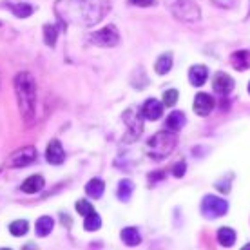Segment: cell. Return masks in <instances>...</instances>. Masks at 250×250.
<instances>
[{
  "instance_id": "cell-19",
  "label": "cell",
  "mask_w": 250,
  "mask_h": 250,
  "mask_svg": "<svg viewBox=\"0 0 250 250\" xmlns=\"http://www.w3.org/2000/svg\"><path fill=\"white\" fill-rule=\"evenodd\" d=\"M37 234L40 236V238H45V236H49L51 230L55 229V221H53V218H49V216H42V218L37 219Z\"/></svg>"
},
{
  "instance_id": "cell-16",
  "label": "cell",
  "mask_w": 250,
  "mask_h": 250,
  "mask_svg": "<svg viewBox=\"0 0 250 250\" xmlns=\"http://www.w3.org/2000/svg\"><path fill=\"white\" fill-rule=\"evenodd\" d=\"M230 63L234 69L238 71H247L250 67V51H236L232 53Z\"/></svg>"
},
{
  "instance_id": "cell-6",
  "label": "cell",
  "mask_w": 250,
  "mask_h": 250,
  "mask_svg": "<svg viewBox=\"0 0 250 250\" xmlns=\"http://www.w3.org/2000/svg\"><path fill=\"white\" fill-rule=\"evenodd\" d=\"M91 42L98 47H114L120 44V31L116 25H105L100 31L91 35Z\"/></svg>"
},
{
  "instance_id": "cell-1",
  "label": "cell",
  "mask_w": 250,
  "mask_h": 250,
  "mask_svg": "<svg viewBox=\"0 0 250 250\" xmlns=\"http://www.w3.org/2000/svg\"><path fill=\"white\" fill-rule=\"evenodd\" d=\"M15 93L19 98V109L22 120L25 124H31L35 118V107H37V83L31 73H19L15 76Z\"/></svg>"
},
{
  "instance_id": "cell-30",
  "label": "cell",
  "mask_w": 250,
  "mask_h": 250,
  "mask_svg": "<svg viewBox=\"0 0 250 250\" xmlns=\"http://www.w3.org/2000/svg\"><path fill=\"white\" fill-rule=\"evenodd\" d=\"M216 6L225 7V9H232V7L238 6V0H212Z\"/></svg>"
},
{
  "instance_id": "cell-27",
  "label": "cell",
  "mask_w": 250,
  "mask_h": 250,
  "mask_svg": "<svg viewBox=\"0 0 250 250\" xmlns=\"http://www.w3.org/2000/svg\"><path fill=\"white\" fill-rule=\"evenodd\" d=\"M178 96H180L178 89H167V91L163 93V105H167V107L176 105V104H178Z\"/></svg>"
},
{
  "instance_id": "cell-20",
  "label": "cell",
  "mask_w": 250,
  "mask_h": 250,
  "mask_svg": "<svg viewBox=\"0 0 250 250\" xmlns=\"http://www.w3.org/2000/svg\"><path fill=\"white\" fill-rule=\"evenodd\" d=\"M172 55L170 53H163L162 57H158L156 63H154V69H156L158 75H167L170 69H172Z\"/></svg>"
},
{
  "instance_id": "cell-25",
  "label": "cell",
  "mask_w": 250,
  "mask_h": 250,
  "mask_svg": "<svg viewBox=\"0 0 250 250\" xmlns=\"http://www.w3.org/2000/svg\"><path fill=\"white\" fill-rule=\"evenodd\" d=\"M102 227V218L96 212H91L89 216H85V221H83V229L87 232H96Z\"/></svg>"
},
{
  "instance_id": "cell-28",
  "label": "cell",
  "mask_w": 250,
  "mask_h": 250,
  "mask_svg": "<svg viewBox=\"0 0 250 250\" xmlns=\"http://www.w3.org/2000/svg\"><path fill=\"white\" fill-rule=\"evenodd\" d=\"M76 212L82 214V216L85 218V216H89V214H91V212H94V208H93V205H91L89 201L80 200V201H78V203H76Z\"/></svg>"
},
{
  "instance_id": "cell-29",
  "label": "cell",
  "mask_w": 250,
  "mask_h": 250,
  "mask_svg": "<svg viewBox=\"0 0 250 250\" xmlns=\"http://www.w3.org/2000/svg\"><path fill=\"white\" fill-rule=\"evenodd\" d=\"M172 176H176V178H182L183 174H185V170H187V163L185 162H178L176 165H172Z\"/></svg>"
},
{
  "instance_id": "cell-23",
  "label": "cell",
  "mask_w": 250,
  "mask_h": 250,
  "mask_svg": "<svg viewBox=\"0 0 250 250\" xmlns=\"http://www.w3.org/2000/svg\"><path fill=\"white\" fill-rule=\"evenodd\" d=\"M7 7H9L13 15L19 17V19H27V17H31L33 11H35L33 6L25 4V2H22V4H7Z\"/></svg>"
},
{
  "instance_id": "cell-10",
  "label": "cell",
  "mask_w": 250,
  "mask_h": 250,
  "mask_svg": "<svg viewBox=\"0 0 250 250\" xmlns=\"http://www.w3.org/2000/svg\"><path fill=\"white\" fill-rule=\"evenodd\" d=\"M45 158L51 165H62L63 160H65V150L62 147V142H58V140L49 142L47 150H45Z\"/></svg>"
},
{
  "instance_id": "cell-21",
  "label": "cell",
  "mask_w": 250,
  "mask_h": 250,
  "mask_svg": "<svg viewBox=\"0 0 250 250\" xmlns=\"http://www.w3.org/2000/svg\"><path fill=\"white\" fill-rule=\"evenodd\" d=\"M218 241L221 247H232L236 243V232L230 227H221L218 230Z\"/></svg>"
},
{
  "instance_id": "cell-7",
  "label": "cell",
  "mask_w": 250,
  "mask_h": 250,
  "mask_svg": "<svg viewBox=\"0 0 250 250\" xmlns=\"http://www.w3.org/2000/svg\"><path fill=\"white\" fill-rule=\"evenodd\" d=\"M144 116H136V113L132 109H127L124 113L125 124L129 125V132L125 136V144H132L140 134H142V129H144V122H142Z\"/></svg>"
},
{
  "instance_id": "cell-26",
  "label": "cell",
  "mask_w": 250,
  "mask_h": 250,
  "mask_svg": "<svg viewBox=\"0 0 250 250\" xmlns=\"http://www.w3.org/2000/svg\"><path fill=\"white\" fill-rule=\"evenodd\" d=\"M57 38H58V31L55 25L51 24H45L44 25V40L45 44L49 45V47H55L57 45Z\"/></svg>"
},
{
  "instance_id": "cell-13",
  "label": "cell",
  "mask_w": 250,
  "mask_h": 250,
  "mask_svg": "<svg viewBox=\"0 0 250 250\" xmlns=\"http://www.w3.org/2000/svg\"><path fill=\"white\" fill-rule=\"evenodd\" d=\"M208 78V69L205 65H192L188 71V80L194 87H201Z\"/></svg>"
},
{
  "instance_id": "cell-3",
  "label": "cell",
  "mask_w": 250,
  "mask_h": 250,
  "mask_svg": "<svg viewBox=\"0 0 250 250\" xmlns=\"http://www.w3.org/2000/svg\"><path fill=\"white\" fill-rule=\"evenodd\" d=\"M165 6L174 19L182 22H198L201 19V11L194 0H165Z\"/></svg>"
},
{
  "instance_id": "cell-31",
  "label": "cell",
  "mask_w": 250,
  "mask_h": 250,
  "mask_svg": "<svg viewBox=\"0 0 250 250\" xmlns=\"http://www.w3.org/2000/svg\"><path fill=\"white\" fill-rule=\"evenodd\" d=\"M131 2L134 6H140V7H149L156 4V0H131Z\"/></svg>"
},
{
  "instance_id": "cell-2",
  "label": "cell",
  "mask_w": 250,
  "mask_h": 250,
  "mask_svg": "<svg viewBox=\"0 0 250 250\" xmlns=\"http://www.w3.org/2000/svg\"><path fill=\"white\" fill-rule=\"evenodd\" d=\"M176 144H178L176 134L167 129V131L156 132L154 136H150L145 145V150L152 160H165L176 149Z\"/></svg>"
},
{
  "instance_id": "cell-4",
  "label": "cell",
  "mask_w": 250,
  "mask_h": 250,
  "mask_svg": "<svg viewBox=\"0 0 250 250\" xmlns=\"http://www.w3.org/2000/svg\"><path fill=\"white\" fill-rule=\"evenodd\" d=\"M76 4L80 6V22L87 25L98 24L109 9L107 0H76Z\"/></svg>"
},
{
  "instance_id": "cell-14",
  "label": "cell",
  "mask_w": 250,
  "mask_h": 250,
  "mask_svg": "<svg viewBox=\"0 0 250 250\" xmlns=\"http://www.w3.org/2000/svg\"><path fill=\"white\" fill-rule=\"evenodd\" d=\"M44 178L42 176H38V174H35V176H29L27 180H24V183H22V192H25V194H37V192H40L42 188H44Z\"/></svg>"
},
{
  "instance_id": "cell-9",
  "label": "cell",
  "mask_w": 250,
  "mask_h": 250,
  "mask_svg": "<svg viewBox=\"0 0 250 250\" xmlns=\"http://www.w3.org/2000/svg\"><path fill=\"white\" fill-rule=\"evenodd\" d=\"M194 113L198 116H208L214 109V98L210 94L200 93L194 96Z\"/></svg>"
},
{
  "instance_id": "cell-24",
  "label": "cell",
  "mask_w": 250,
  "mask_h": 250,
  "mask_svg": "<svg viewBox=\"0 0 250 250\" xmlns=\"http://www.w3.org/2000/svg\"><path fill=\"white\" fill-rule=\"evenodd\" d=\"M27 230H29V223H27L25 219H15L11 225H9V232H11V236H17V238L27 234Z\"/></svg>"
},
{
  "instance_id": "cell-11",
  "label": "cell",
  "mask_w": 250,
  "mask_h": 250,
  "mask_svg": "<svg viewBox=\"0 0 250 250\" xmlns=\"http://www.w3.org/2000/svg\"><path fill=\"white\" fill-rule=\"evenodd\" d=\"M142 116L145 120H150V122H156L163 116V104L162 102L150 98L142 105Z\"/></svg>"
},
{
  "instance_id": "cell-5",
  "label": "cell",
  "mask_w": 250,
  "mask_h": 250,
  "mask_svg": "<svg viewBox=\"0 0 250 250\" xmlns=\"http://www.w3.org/2000/svg\"><path fill=\"white\" fill-rule=\"evenodd\" d=\"M227 210H229V201L223 200V198H218V196L208 194V196H205L203 201H201V212L208 219L221 218V216L227 214Z\"/></svg>"
},
{
  "instance_id": "cell-32",
  "label": "cell",
  "mask_w": 250,
  "mask_h": 250,
  "mask_svg": "<svg viewBox=\"0 0 250 250\" xmlns=\"http://www.w3.org/2000/svg\"><path fill=\"white\" fill-rule=\"evenodd\" d=\"M245 250H250V245H247V247H245Z\"/></svg>"
},
{
  "instance_id": "cell-18",
  "label": "cell",
  "mask_w": 250,
  "mask_h": 250,
  "mask_svg": "<svg viewBox=\"0 0 250 250\" xmlns=\"http://www.w3.org/2000/svg\"><path fill=\"white\" fill-rule=\"evenodd\" d=\"M120 238H122V241H124L127 247H136V245L142 241V236H140L138 229H134V227H127V229H124L122 234H120Z\"/></svg>"
},
{
  "instance_id": "cell-8",
  "label": "cell",
  "mask_w": 250,
  "mask_h": 250,
  "mask_svg": "<svg viewBox=\"0 0 250 250\" xmlns=\"http://www.w3.org/2000/svg\"><path fill=\"white\" fill-rule=\"evenodd\" d=\"M35 160H37V149H35L33 145H27V147H22V149H19L17 152H13L11 162L9 163H11V167L19 169V167L31 165Z\"/></svg>"
},
{
  "instance_id": "cell-22",
  "label": "cell",
  "mask_w": 250,
  "mask_h": 250,
  "mask_svg": "<svg viewBox=\"0 0 250 250\" xmlns=\"http://www.w3.org/2000/svg\"><path fill=\"white\" fill-rule=\"evenodd\" d=\"M132 190H134V185H132L131 180H122L118 183V190H116V196H118L120 201H129L132 196Z\"/></svg>"
},
{
  "instance_id": "cell-15",
  "label": "cell",
  "mask_w": 250,
  "mask_h": 250,
  "mask_svg": "<svg viewBox=\"0 0 250 250\" xmlns=\"http://www.w3.org/2000/svg\"><path fill=\"white\" fill-rule=\"evenodd\" d=\"M104 192H105V183L102 182L100 178H93L85 185V194H87L89 198H93V200H100Z\"/></svg>"
},
{
  "instance_id": "cell-12",
  "label": "cell",
  "mask_w": 250,
  "mask_h": 250,
  "mask_svg": "<svg viewBox=\"0 0 250 250\" xmlns=\"http://www.w3.org/2000/svg\"><path fill=\"white\" fill-rule=\"evenodd\" d=\"M212 87L218 94H229L232 89H234V80H232V76L227 75V73H218V75L214 76Z\"/></svg>"
},
{
  "instance_id": "cell-17",
  "label": "cell",
  "mask_w": 250,
  "mask_h": 250,
  "mask_svg": "<svg viewBox=\"0 0 250 250\" xmlns=\"http://www.w3.org/2000/svg\"><path fill=\"white\" fill-rule=\"evenodd\" d=\"M183 125H185V114L182 111H174V113L169 114V118L165 122V127L172 132H178L183 129Z\"/></svg>"
},
{
  "instance_id": "cell-33",
  "label": "cell",
  "mask_w": 250,
  "mask_h": 250,
  "mask_svg": "<svg viewBox=\"0 0 250 250\" xmlns=\"http://www.w3.org/2000/svg\"><path fill=\"white\" fill-rule=\"evenodd\" d=\"M249 94H250V83H249Z\"/></svg>"
}]
</instances>
